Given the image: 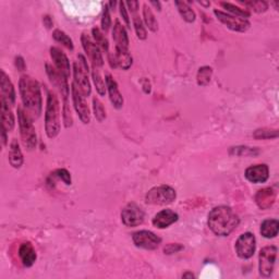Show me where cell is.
Listing matches in <instances>:
<instances>
[{"label": "cell", "mask_w": 279, "mask_h": 279, "mask_svg": "<svg viewBox=\"0 0 279 279\" xmlns=\"http://www.w3.org/2000/svg\"><path fill=\"white\" fill-rule=\"evenodd\" d=\"M19 91L21 94L25 112L32 120L36 119L42 114V93L41 85L30 76H22L19 81Z\"/></svg>", "instance_id": "6da1fadb"}, {"label": "cell", "mask_w": 279, "mask_h": 279, "mask_svg": "<svg viewBox=\"0 0 279 279\" xmlns=\"http://www.w3.org/2000/svg\"><path fill=\"white\" fill-rule=\"evenodd\" d=\"M240 223L238 215L228 206H216L210 214L207 224L210 229L218 237H227L234 231Z\"/></svg>", "instance_id": "7a4b0ae2"}, {"label": "cell", "mask_w": 279, "mask_h": 279, "mask_svg": "<svg viewBox=\"0 0 279 279\" xmlns=\"http://www.w3.org/2000/svg\"><path fill=\"white\" fill-rule=\"evenodd\" d=\"M60 105L55 93H49L45 111V130L49 138H55L60 132Z\"/></svg>", "instance_id": "3957f363"}, {"label": "cell", "mask_w": 279, "mask_h": 279, "mask_svg": "<svg viewBox=\"0 0 279 279\" xmlns=\"http://www.w3.org/2000/svg\"><path fill=\"white\" fill-rule=\"evenodd\" d=\"M18 120L23 145L29 151L34 150L37 145V135L33 120L22 108H18Z\"/></svg>", "instance_id": "277c9868"}, {"label": "cell", "mask_w": 279, "mask_h": 279, "mask_svg": "<svg viewBox=\"0 0 279 279\" xmlns=\"http://www.w3.org/2000/svg\"><path fill=\"white\" fill-rule=\"evenodd\" d=\"M89 75L90 70L86 58L82 54H80L78 56V60L73 64V76H75L73 83L77 85V88L81 91L85 97H89L92 92Z\"/></svg>", "instance_id": "5b68a950"}, {"label": "cell", "mask_w": 279, "mask_h": 279, "mask_svg": "<svg viewBox=\"0 0 279 279\" xmlns=\"http://www.w3.org/2000/svg\"><path fill=\"white\" fill-rule=\"evenodd\" d=\"M177 198L176 190L170 185H157L152 188L145 196V202L151 205H167Z\"/></svg>", "instance_id": "8992f818"}, {"label": "cell", "mask_w": 279, "mask_h": 279, "mask_svg": "<svg viewBox=\"0 0 279 279\" xmlns=\"http://www.w3.org/2000/svg\"><path fill=\"white\" fill-rule=\"evenodd\" d=\"M277 253L278 249L275 245H269L261 250L260 255H258V270L262 277L268 278L273 274Z\"/></svg>", "instance_id": "52a82bcc"}, {"label": "cell", "mask_w": 279, "mask_h": 279, "mask_svg": "<svg viewBox=\"0 0 279 279\" xmlns=\"http://www.w3.org/2000/svg\"><path fill=\"white\" fill-rule=\"evenodd\" d=\"M237 255L242 260H249L254 255L256 250V239L251 232H245L238 238L236 242Z\"/></svg>", "instance_id": "ba28073f"}, {"label": "cell", "mask_w": 279, "mask_h": 279, "mask_svg": "<svg viewBox=\"0 0 279 279\" xmlns=\"http://www.w3.org/2000/svg\"><path fill=\"white\" fill-rule=\"evenodd\" d=\"M214 15L216 16V18L219 20V21H221L224 25L227 26V28L230 29L231 31L244 33L247 32L251 26V23L247 19L232 16L230 13H226L221 10H214Z\"/></svg>", "instance_id": "9c48e42d"}, {"label": "cell", "mask_w": 279, "mask_h": 279, "mask_svg": "<svg viewBox=\"0 0 279 279\" xmlns=\"http://www.w3.org/2000/svg\"><path fill=\"white\" fill-rule=\"evenodd\" d=\"M144 211L135 203H129L121 212V221L127 227L140 226L144 222Z\"/></svg>", "instance_id": "30bf717a"}, {"label": "cell", "mask_w": 279, "mask_h": 279, "mask_svg": "<svg viewBox=\"0 0 279 279\" xmlns=\"http://www.w3.org/2000/svg\"><path fill=\"white\" fill-rule=\"evenodd\" d=\"M135 247L144 250H156L162 243V239L149 230L136 231L132 236Z\"/></svg>", "instance_id": "8fae6325"}, {"label": "cell", "mask_w": 279, "mask_h": 279, "mask_svg": "<svg viewBox=\"0 0 279 279\" xmlns=\"http://www.w3.org/2000/svg\"><path fill=\"white\" fill-rule=\"evenodd\" d=\"M71 92H72V101H73V105H75L76 111L78 112L79 118L81 119V121L84 124H88L91 121V112H90V108L88 106V103H86V97L82 94L81 91H80L77 85L73 83L72 88H71Z\"/></svg>", "instance_id": "7c38bea8"}, {"label": "cell", "mask_w": 279, "mask_h": 279, "mask_svg": "<svg viewBox=\"0 0 279 279\" xmlns=\"http://www.w3.org/2000/svg\"><path fill=\"white\" fill-rule=\"evenodd\" d=\"M81 42L86 55H88L92 62V67L101 69L104 65V58L101 52V48L98 47V45L86 34H82Z\"/></svg>", "instance_id": "4fadbf2b"}, {"label": "cell", "mask_w": 279, "mask_h": 279, "mask_svg": "<svg viewBox=\"0 0 279 279\" xmlns=\"http://www.w3.org/2000/svg\"><path fill=\"white\" fill-rule=\"evenodd\" d=\"M46 72H47V76L50 80L51 84L61 93V95L63 97V102L68 101V96L70 92L68 79L49 63H46Z\"/></svg>", "instance_id": "5bb4252c"}, {"label": "cell", "mask_w": 279, "mask_h": 279, "mask_svg": "<svg viewBox=\"0 0 279 279\" xmlns=\"http://www.w3.org/2000/svg\"><path fill=\"white\" fill-rule=\"evenodd\" d=\"M0 103L12 107L16 103V91L10 78L2 70L0 72Z\"/></svg>", "instance_id": "9a60e30c"}, {"label": "cell", "mask_w": 279, "mask_h": 279, "mask_svg": "<svg viewBox=\"0 0 279 279\" xmlns=\"http://www.w3.org/2000/svg\"><path fill=\"white\" fill-rule=\"evenodd\" d=\"M244 176L247 180L252 183H264L269 178V168L265 164L251 166L245 170Z\"/></svg>", "instance_id": "2e32d148"}, {"label": "cell", "mask_w": 279, "mask_h": 279, "mask_svg": "<svg viewBox=\"0 0 279 279\" xmlns=\"http://www.w3.org/2000/svg\"><path fill=\"white\" fill-rule=\"evenodd\" d=\"M50 57L54 61V67L60 72L65 78H69L71 75V67L70 61L68 57L65 56L64 52L59 49L58 47H51L50 48Z\"/></svg>", "instance_id": "e0dca14e"}, {"label": "cell", "mask_w": 279, "mask_h": 279, "mask_svg": "<svg viewBox=\"0 0 279 279\" xmlns=\"http://www.w3.org/2000/svg\"><path fill=\"white\" fill-rule=\"evenodd\" d=\"M109 63L111 68L128 70L132 65V57L129 50L115 48L114 54L109 55Z\"/></svg>", "instance_id": "ac0fdd59"}, {"label": "cell", "mask_w": 279, "mask_h": 279, "mask_svg": "<svg viewBox=\"0 0 279 279\" xmlns=\"http://www.w3.org/2000/svg\"><path fill=\"white\" fill-rule=\"evenodd\" d=\"M277 192L273 188H265L260 190L255 195V202L261 210H269L276 201Z\"/></svg>", "instance_id": "d6986e66"}, {"label": "cell", "mask_w": 279, "mask_h": 279, "mask_svg": "<svg viewBox=\"0 0 279 279\" xmlns=\"http://www.w3.org/2000/svg\"><path fill=\"white\" fill-rule=\"evenodd\" d=\"M178 218H179L178 214L174 211L164 210L157 213L155 217L153 218V225H154L156 228L165 229V228H168L172 224H175L178 221Z\"/></svg>", "instance_id": "ffe728a7"}, {"label": "cell", "mask_w": 279, "mask_h": 279, "mask_svg": "<svg viewBox=\"0 0 279 279\" xmlns=\"http://www.w3.org/2000/svg\"><path fill=\"white\" fill-rule=\"evenodd\" d=\"M105 81H106V88H107V91L109 93V98H110V102H111L112 106H114L116 109L122 108L123 97L121 95L120 91H119V89H118L117 82L114 79H112V77L110 75L106 76Z\"/></svg>", "instance_id": "44dd1931"}, {"label": "cell", "mask_w": 279, "mask_h": 279, "mask_svg": "<svg viewBox=\"0 0 279 279\" xmlns=\"http://www.w3.org/2000/svg\"><path fill=\"white\" fill-rule=\"evenodd\" d=\"M19 256L25 267H31L36 262V252L31 242H24L19 248Z\"/></svg>", "instance_id": "7402d4cb"}, {"label": "cell", "mask_w": 279, "mask_h": 279, "mask_svg": "<svg viewBox=\"0 0 279 279\" xmlns=\"http://www.w3.org/2000/svg\"><path fill=\"white\" fill-rule=\"evenodd\" d=\"M112 38H114V42L116 44L115 48L129 50V37L127 31L119 21H116L114 29H112Z\"/></svg>", "instance_id": "603a6c76"}, {"label": "cell", "mask_w": 279, "mask_h": 279, "mask_svg": "<svg viewBox=\"0 0 279 279\" xmlns=\"http://www.w3.org/2000/svg\"><path fill=\"white\" fill-rule=\"evenodd\" d=\"M23 155L21 149L17 138H13V141L10 144V151H9V163L13 168H20L23 165Z\"/></svg>", "instance_id": "cb8c5ba5"}, {"label": "cell", "mask_w": 279, "mask_h": 279, "mask_svg": "<svg viewBox=\"0 0 279 279\" xmlns=\"http://www.w3.org/2000/svg\"><path fill=\"white\" fill-rule=\"evenodd\" d=\"M0 112H2V125L3 128L7 131L10 132L15 128L16 120H15V115L12 114L11 107L8 105L0 103Z\"/></svg>", "instance_id": "d4e9b609"}, {"label": "cell", "mask_w": 279, "mask_h": 279, "mask_svg": "<svg viewBox=\"0 0 279 279\" xmlns=\"http://www.w3.org/2000/svg\"><path fill=\"white\" fill-rule=\"evenodd\" d=\"M261 235L266 239L277 237L279 231V222L277 219H266L261 224Z\"/></svg>", "instance_id": "484cf974"}, {"label": "cell", "mask_w": 279, "mask_h": 279, "mask_svg": "<svg viewBox=\"0 0 279 279\" xmlns=\"http://www.w3.org/2000/svg\"><path fill=\"white\" fill-rule=\"evenodd\" d=\"M175 5L177 7V9L180 13V16L182 17V19L184 20L185 22L188 23H192L195 21V12L193 11V9L191 8L188 3L184 2H175Z\"/></svg>", "instance_id": "4316f807"}, {"label": "cell", "mask_w": 279, "mask_h": 279, "mask_svg": "<svg viewBox=\"0 0 279 279\" xmlns=\"http://www.w3.org/2000/svg\"><path fill=\"white\" fill-rule=\"evenodd\" d=\"M143 20L145 25L148 26L149 30L152 32H156L158 30V22L153 13L152 9L148 5H144L143 7Z\"/></svg>", "instance_id": "83f0119b"}, {"label": "cell", "mask_w": 279, "mask_h": 279, "mask_svg": "<svg viewBox=\"0 0 279 279\" xmlns=\"http://www.w3.org/2000/svg\"><path fill=\"white\" fill-rule=\"evenodd\" d=\"M99 70H101V69L92 67V78H93V81H94V84H95V88H96L98 95L99 96H105L106 90H107V88H106V81H104V79L101 75V71H99Z\"/></svg>", "instance_id": "f1b7e54d"}, {"label": "cell", "mask_w": 279, "mask_h": 279, "mask_svg": "<svg viewBox=\"0 0 279 279\" xmlns=\"http://www.w3.org/2000/svg\"><path fill=\"white\" fill-rule=\"evenodd\" d=\"M213 76V69L208 65H204L200 68L196 75V82L200 86H207L211 82V79Z\"/></svg>", "instance_id": "f546056e"}, {"label": "cell", "mask_w": 279, "mask_h": 279, "mask_svg": "<svg viewBox=\"0 0 279 279\" xmlns=\"http://www.w3.org/2000/svg\"><path fill=\"white\" fill-rule=\"evenodd\" d=\"M131 15H132V20H133V26H134V29H135L136 36L140 39H142V41H144V39H146V37H148V33H146V30L144 28L143 21L141 20V18H140L137 11L131 12Z\"/></svg>", "instance_id": "4dcf8cb0"}, {"label": "cell", "mask_w": 279, "mask_h": 279, "mask_svg": "<svg viewBox=\"0 0 279 279\" xmlns=\"http://www.w3.org/2000/svg\"><path fill=\"white\" fill-rule=\"evenodd\" d=\"M92 34H93V38H94V42L98 45V47L102 48L106 52H108L109 43L107 41V38H106V36L104 35V33L98 28H94L92 30Z\"/></svg>", "instance_id": "1f68e13d"}, {"label": "cell", "mask_w": 279, "mask_h": 279, "mask_svg": "<svg viewBox=\"0 0 279 279\" xmlns=\"http://www.w3.org/2000/svg\"><path fill=\"white\" fill-rule=\"evenodd\" d=\"M52 37H54L55 41L59 44H62L64 47H67L70 50H73L75 46H73L72 39L65 34V33L61 30H55L54 33H52Z\"/></svg>", "instance_id": "d6a6232c"}, {"label": "cell", "mask_w": 279, "mask_h": 279, "mask_svg": "<svg viewBox=\"0 0 279 279\" xmlns=\"http://www.w3.org/2000/svg\"><path fill=\"white\" fill-rule=\"evenodd\" d=\"M221 5H222L223 8H225L232 16H236V17H239V18H243V19H247V20L251 16V13L248 10H244V9L239 8V7L232 5V4L222 3Z\"/></svg>", "instance_id": "836d02e7"}, {"label": "cell", "mask_w": 279, "mask_h": 279, "mask_svg": "<svg viewBox=\"0 0 279 279\" xmlns=\"http://www.w3.org/2000/svg\"><path fill=\"white\" fill-rule=\"evenodd\" d=\"M257 149L248 148V146H236V148H231L229 151L230 155L235 156H256L258 155Z\"/></svg>", "instance_id": "e575fe53"}, {"label": "cell", "mask_w": 279, "mask_h": 279, "mask_svg": "<svg viewBox=\"0 0 279 279\" xmlns=\"http://www.w3.org/2000/svg\"><path fill=\"white\" fill-rule=\"evenodd\" d=\"M240 3L256 13H263L268 9V4L266 2H262V0H250V2H241L240 0Z\"/></svg>", "instance_id": "d590c367"}, {"label": "cell", "mask_w": 279, "mask_h": 279, "mask_svg": "<svg viewBox=\"0 0 279 279\" xmlns=\"http://www.w3.org/2000/svg\"><path fill=\"white\" fill-rule=\"evenodd\" d=\"M279 135L278 130L276 129H258L253 133V137L255 140H269V138H277Z\"/></svg>", "instance_id": "8d00e7d4"}, {"label": "cell", "mask_w": 279, "mask_h": 279, "mask_svg": "<svg viewBox=\"0 0 279 279\" xmlns=\"http://www.w3.org/2000/svg\"><path fill=\"white\" fill-rule=\"evenodd\" d=\"M93 109H94V115L98 122H103L106 119V110L103 104L98 101L97 98L93 99Z\"/></svg>", "instance_id": "74e56055"}, {"label": "cell", "mask_w": 279, "mask_h": 279, "mask_svg": "<svg viewBox=\"0 0 279 279\" xmlns=\"http://www.w3.org/2000/svg\"><path fill=\"white\" fill-rule=\"evenodd\" d=\"M111 26V18H110V9L109 6L106 5L104 8L103 12V17H102V30L106 33L108 32Z\"/></svg>", "instance_id": "f35d334b"}, {"label": "cell", "mask_w": 279, "mask_h": 279, "mask_svg": "<svg viewBox=\"0 0 279 279\" xmlns=\"http://www.w3.org/2000/svg\"><path fill=\"white\" fill-rule=\"evenodd\" d=\"M54 176H56L59 179H61V180L67 185H70L71 182H72L71 181V175L67 169H57L54 172Z\"/></svg>", "instance_id": "ab89813d"}, {"label": "cell", "mask_w": 279, "mask_h": 279, "mask_svg": "<svg viewBox=\"0 0 279 279\" xmlns=\"http://www.w3.org/2000/svg\"><path fill=\"white\" fill-rule=\"evenodd\" d=\"M183 249H184V247L180 243H169L164 248V252H165V254L170 255V254L178 253V252L182 251Z\"/></svg>", "instance_id": "60d3db41"}, {"label": "cell", "mask_w": 279, "mask_h": 279, "mask_svg": "<svg viewBox=\"0 0 279 279\" xmlns=\"http://www.w3.org/2000/svg\"><path fill=\"white\" fill-rule=\"evenodd\" d=\"M119 8H120V15L123 19L125 25H127L128 28L130 29L131 28V22H130V18H129V15H128V9L125 8V4L121 2L120 4H119Z\"/></svg>", "instance_id": "b9f144b4"}, {"label": "cell", "mask_w": 279, "mask_h": 279, "mask_svg": "<svg viewBox=\"0 0 279 279\" xmlns=\"http://www.w3.org/2000/svg\"><path fill=\"white\" fill-rule=\"evenodd\" d=\"M16 67L18 68L19 71H24L25 70V61H24V59L22 57H17L16 58Z\"/></svg>", "instance_id": "7bdbcfd3"}, {"label": "cell", "mask_w": 279, "mask_h": 279, "mask_svg": "<svg viewBox=\"0 0 279 279\" xmlns=\"http://www.w3.org/2000/svg\"><path fill=\"white\" fill-rule=\"evenodd\" d=\"M125 6H128L130 12H134L138 10V3L137 2H128L125 3Z\"/></svg>", "instance_id": "ee69618b"}, {"label": "cell", "mask_w": 279, "mask_h": 279, "mask_svg": "<svg viewBox=\"0 0 279 279\" xmlns=\"http://www.w3.org/2000/svg\"><path fill=\"white\" fill-rule=\"evenodd\" d=\"M43 22H44L45 26L47 29H50L51 26H52V20H51V18L49 16H45L44 19H43Z\"/></svg>", "instance_id": "f6af8a7d"}, {"label": "cell", "mask_w": 279, "mask_h": 279, "mask_svg": "<svg viewBox=\"0 0 279 279\" xmlns=\"http://www.w3.org/2000/svg\"><path fill=\"white\" fill-rule=\"evenodd\" d=\"M143 89L146 94H150L151 93V84L149 82V80H143Z\"/></svg>", "instance_id": "bcb514c9"}, {"label": "cell", "mask_w": 279, "mask_h": 279, "mask_svg": "<svg viewBox=\"0 0 279 279\" xmlns=\"http://www.w3.org/2000/svg\"><path fill=\"white\" fill-rule=\"evenodd\" d=\"M2 140H3V145L7 144V131L2 127Z\"/></svg>", "instance_id": "7dc6e473"}, {"label": "cell", "mask_w": 279, "mask_h": 279, "mask_svg": "<svg viewBox=\"0 0 279 279\" xmlns=\"http://www.w3.org/2000/svg\"><path fill=\"white\" fill-rule=\"evenodd\" d=\"M151 5L154 6L158 11L162 10V6H161V3H159V2H151Z\"/></svg>", "instance_id": "c3c4849f"}, {"label": "cell", "mask_w": 279, "mask_h": 279, "mask_svg": "<svg viewBox=\"0 0 279 279\" xmlns=\"http://www.w3.org/2000/svg\"><path fill=\"white\" fill-rule=\"evenodd\" d=\"M182 277H183V278H187V277L193 278V277H194V275H193V274H192V273H185V274H183V275H182Z\"/></svg>", "instance_id": "681fc988"}]
</instances>
